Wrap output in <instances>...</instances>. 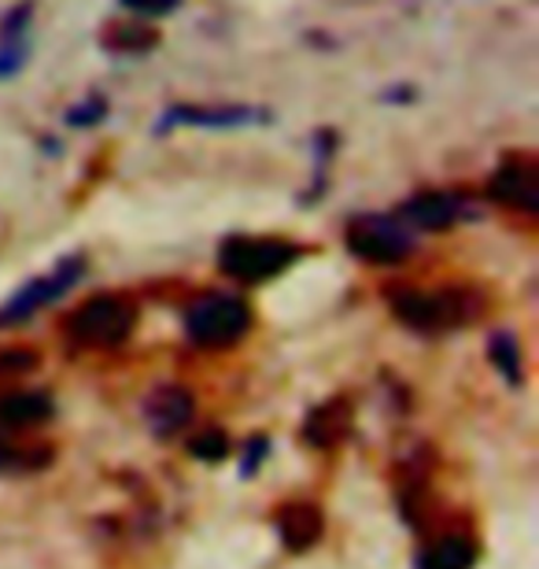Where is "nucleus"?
Returning a JSON list of instances; mask_svg holds the SVG:
<instances>
[{
	"label": "nucleus",
	"instance_id": "f257e3e1",
	"mask_svg": "<svg viewBox=\"0 0 539 569\" xmlns=\"http://www.w3.org/2000/svg\"><path fill=\"white\" fill-rule=\"evenodd\" d=\"M388 303H392L399 322L426 337L462 329L480 315L477 292H469V289H436V292L396 289V292H388Z\"/></svg>",
	"mask_w": 539,
	"mask_h": 569
},
{
	"label": "nucleus",
	"instance_id": "f03ea898",
	"mask_svg": "<svg viewBox=\"0 0 539 569\" xmlns=\"http://www.w3.org/2000/svg\"><path fill=\"white\" fill-rule=\"evenodd\" d=\"M296 259H300V248L281 241V237H244L233 233L226 237L222 248H218V267L222 274L244 284H259L278 278L281 270H289Z\"/></svg>",
	"mask_w": 539,
	"mask_h": 569
},
{
	"label": "nucleus",
	"instance_id": "7ed1b4c3",
	"mask_svg": "<svg viewBox=\"0 0 539 569\" xmlns=\"http://www.w3.org/2000/svg\"><path fill=\"white\" fill-rule=\"evenodd\" d=\"M251 329V307L233 292H208L189 303L186 333L197 348H229Z\"/></svg>",
	"mask_w": 539,
	"mask_h": 569
},
{
	"label": "nucleus",
	"instance_id": "20e7f679",
	"mask_svg": "<svg viewBox=\"0 0 539 569\" xmlns=\"http://www.w3.org/2000/svg\"><path fill=\"white\" fill-rule=\"evenodd\" d=\"M133 322H137L133 303L122 300V296L104 292V296L86 300L71 318H67V337L82 348H119L130 340Z\"/></svg>",
	"mask_w": 539,
	"mask_h": 569
},
{
	"label": "nucleus",
	"instance_id": "39448f33",
	"mask_svg": "<svg viewBox=\"0 0 539 569\" xmlns=\"http://www.w3.org/2000/svg\"><path fill=\"white\" fill-rule=\"evenodd\" d=\"M348 248L362 263H399L415 248V230L392 214H359L348 226Z\"/></svg>",
	"mask_w": 539,
	"mask_h": 569
},
{
	"label": "nucleus",
	"instance_id": "423d86ee",
	"mask_svg": "<svg viewBox=\"0 0 539 569\" xmlns=\"http://www.w3.org/2000/svg\"><path fill=\"white\" fill-rule=\"evenodd\" d=\"M82 274H86V259L82 256H71V259H63V263H56L49 274L27 281L4 307H0V326L27 322V318L38 315L41 307H49V303L60 300V296L71 289V284L82 278Z\"/></svg>",
	"mask_w": 539,
	"mask_h": 569
},
{
	"label": "nucleus",
	"instance_id": "0eeeda50",
	"mask_svg": "<svg viewBox=\"0 0 539 569\" xmlns=\"http://www.w3.org/2000/svg\"><path fill=\"white\" fill-rule=\"evenodd\" d=\"M488 197L507 203L513 211L536 214L539 208V174H536V159L532 156H510L502 159L496 178L488 186Z\"/></svg>",
	"mask_w": 539,
	"mask_h": 569
},
{
	"label": "nucleus",
	"instance_id": "6e6552de",
	"mask_svg": "<svg viewBox=\"0 0 539 569\" xmlns=\"http://www.w3.org/2000/svg\"><path fill=\"white\" fill-rule=\"evenodd\" d=\"M410 230H421V233H440V230H451V226L462 219V197L455 192H418L403 203L399 211Z\"/></svg>",
	"mask_w": 539,
	"mask_h": 569
},
{
	"label": "nucleus",
	"instance_id": "1a4fd4ad",
	"mask_svg": "<svg viewBox=\"0 0 539 569\" xmlns=\"http://www.w3.org/2000/svg\"><path fill=\"white\" fill-rule=\"evenodd\" d=\"M262 116L251 108L240 104H226V108H200V104H181L170 108L163 119H159V133L170 127H208V130H233V127H248V122H259Z\"/></svg>",
	"mask_w": 539,
	"mask_h": 569
},
{
	"label": "nucleus",
	"instance_id": "9d476101",
	"mask_svg": "<svg viewBox=\"0 0 539 569\" xmlns=\"http://www.w3.org/2000/svg\"><path fill=\"white\" fill-rule=\"evenodd\" d=\"M189 418H192V396L186 389H178V385H163V389L148 396L144 422L156 437H170L181 426H189Z\"/></svg>",
	"mask_w": 539,
	"mask_h": 569
},
{
	"label": "nucleus",
	"instance_id": "9b49d317",
	"mask_svg": "<svg viewBox=\"0 0 539 569\" xmlns=\"http://www.w3.org/2000/svg\"><path fill=\"white\" fill-rule=\"evenodd\" d=\"M322 510L311 507V503H289L278 510V537L285 540L289 551H307L322 540Z\"/></svg>",
	"mask_w": 539,
	"mask_h": 569
},
{
	"label": "nucleus",
	"instance_id": "f8f14e48",
	"mask_svg": "<svg viewBox=\"0 0 539 569\" xmlns=\"http://www.w3.org/2000/svg\"><path fill=\"white\" fill-rule=\"evenodd\" d=\"M30 4H19L11 16L0 22V82L4 78H16L27 63V30H30Z\"/></svg>",
	"mask_w": 539,
	"mask_h": 569
},
{
	"label": "nucleus",
	"instance_id": "ddd939ff",
	"mask_svg": "<svg viewBox=\"0 0 539 569\" xmlns=\"http://www.w3.org/2000/svg\"><path fill=\"white\" fill-rule=\"evenodd\" d=\"M52 418V400L44 392L0 396V429H33Z\"/></svg>",
	"mask_w": 539,
	"mask_h": 569
},
{
	"label": "nucleus",
	"instance_id": "4468645a",
	"mask_svg": "<svg viewBox=\"0 0 539 569\" xmlns=\"http://www.w3.org/2000/svg\"><path fill=\"white\" fill-rule=\"evenodd\" d=\"M477 543L469 537H443L426 548L418 559V569H473Z\"/></svg>",
	"mask_w": 539,
	"mask_h": 569
},
{
	"label": "nucleus",
	"instance_id": "2eb2a0df",
	"mask_svg": "<svg viewBox=\"0 0 539 569\" xmlns=\"http://www.w3.org/2000/svg\"><path fill=\"white\" fill-rule=\"evenodd\" d=\"M351 426V411H348V403H326V407H318V411L307 418V426H303V437L315 443V448H332L343 432H348Z\"/></svg>",
	"mask_w": 539,
	"mask_h": 569
},
{
	"label": "nucleus",
	"instance_id": "dca6fc26",
	"mask_svg": "<svg viewBox=\"0 0 539 569\" xmlns=\"http://www.w3.org/2000/svg\"><path fill=\"white\" fill-rule=\"evenodd\" d=\"M491 359L499 362V370L507 381H513V385L521 381V351H518V340H513L510 333L491 337Z\"/></svg>",
	"mask_w": 539,
	"mask_h": 569
},
{
	"label": "nucleus",
	"instance_id": "f3484780",
	"mask_svg": "<svg viewBox=\"0 0 539 569\" xmlns=\"http://www.w3.org/2000/svg\"><path fill=\"white\" fill-rule=\"evenodd\" d=\"M189 451L197 455V459H203V462H218V459H226L229 437L222 429H208V432H200V437L189 440Z\"/></svg>",
	"mask_w": 539,
	"mask_h": 569
},
{
	"label": "nucleus",
	"instance_id": "a211bd4d",
	"mask_svg": "<svg viewBox=\"0 0 539 569\" xmlns=\"http://www.w3.org/2000/svg\"><path fill=\"white\" fill-rule=\"evenodd\" d=\"M119 4L126 8V11H133V16H148V19H163V16H170L181 0H119Z\"/></svg>",
	"mask_w": 539,
	"mask_h": 569
},
{
	"label": "nucleus",
	"instance_id": "6ab92c4d",
	"mask_svg": "<svg viewBox=\"0 0 539 569\" xmlns=\"http://www.w3.org/2000/svg\"><path fill=\"white\" fill-rule=\"evenodd\" d=\"M156 38L148 30H137V27H119V30H111L108 33V49H114V52H122V44H141V49H148V44H152Z\"/></svg>",
	"mask_w": 539,
	"mask_h": 569
}]
</instances>
